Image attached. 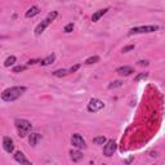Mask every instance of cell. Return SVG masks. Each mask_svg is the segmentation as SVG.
<instances>
[{
  "label": "cell",
  "mask_w": 165,
  "mask_h": 165,
  "mask_svg": "<svg viewBox=\"0 0 165 165\" xmlns=\"http://www.w3.org/2000/svg\"><path fill=\"white\" fill-rule=\"evenodd\" d=\"M116 151V142L114 139H110L106 142V145L103 147V155L106 157H110L114 155V152Z\"/></svg>",
  "instance_id": "obj_7"
},
{
  "label": "cell",
  "mask_w": 165,
  "mask_h": 165,
  "mask_svg": "<svg viewBox=\"0 0 165 165\" xmlns=\"http://www.w3.org/2000/svg\"><path fill=\"white\" fill-rule=\"evenodd\" d=\"M54 61H56V54H50V56H48V57H45L44 59H41L40 61V64L41 66H49V64H52Z\"/></svg>",
  "instance_id": "obj_14"
},
{
  "label": "cell",
  "mask_w": 165,
  "mask_h": 165,
  "mask_svg": "<svg viewBox=\"0 0 165 165\" xmlns=\"http://www.w3.org/2000/svg\"><path fill=\"white\" fill-rule=\"evenodd\" d=\"M120 86H123V81L121 80H115L108 85V89H115V88H120Z\"/></svg>",
  "instance_id": "obj_18"
},
{
  "label": "cell",
  "mask_w": 165,
  "mask_h": 165,
  "mask_svg": "<svg viewBox=\"0 0 165 165\" xmlns=\"http://www.w3.org/2000/svg\"><path fill=\"white\" fill-rule=\"evenodd\" d=\"M71 143H72L74 147L79 148V150H85V148H86V143H85L84 138H83L80 134H78V133L74 134V136L71 137Z\"/></svg>",
  "instance_id": "obj_6"
},
{
  "label": "cell",
  "mask_w": 165,
  "mask_h": 165,
  "mask_svg": "<svg viewBox=\"0 0 165 165\" xmlns=\"http://www.w3.org/2000/svg\"><path fill=\"white\" fill-rule=\"evenodd\" d=\"M97 62H100V57L98 56H93V57H89L84 63L85 64H93V63H97Z\"/></svg>",
  "instance_id": "obj_19"
},
{
  "label": "cell",
  "mask_w": 165,
  "mask_h": 165,
  "mask_svg": "<svg viewBox=\"0 0 165 165\" xmlns=\"http://www.w3.org/2000/svg\"><path fill=\"white\" fill-rule=\"evenodd\" d=\"M93 142L95 145H105L106 142H107V139H106V137H103V136H100V137H95L94 139H93Z\"/></svg>",
  "instance_id": "obj_16"
},
{
  "label": "cell",
  "mask_w": 165,
  "mask_h": 165,
  "mask_svg": "<svg viewBox=\"0 0 165 165\" xmlns=\"http://www.w3.org/2000/svg\"><path fill=\"white\" fill-rule=\"evenodd\" d=\"M74 30V23H69V25H66L64 26V28H63V31L64 32H67V34H69V32H71Z\"/></svg>",
  "instance_id": "obj_23"
},
{
  "label": "cell",
  "mask_w": 165,
  "mask_h": 165,
  "mask_svg": "<svg viewBox=\"0 0 165 165\" xmlns=\"http://www.w3.org/2000/svg\"><path fill=\"white\" fill-rule=\"evenodd\" d=\"M26 70V66H16V67L13 69V72L18 74V72H22V71H25Z\"/></svg>",
  "instance_id": "obj_22"
},
{
  "label": "cell",
  "mask_w": 165,
  "mask_h": 165,
  "mask_svg": "<svg viewBox=\"0 0 165 165\" xmlns=\"http://www.w3.org/2000/svg\"><path fill=\"white\" fill-rule=\"evenodd\" d=\"M40 13V9H39V7H36V5H34V7H31L27 12H26V17L27 18H31V17H35L36 14H39Z\"/></svg>",
  "instance_id": "obj_15"
},
{
  "label": "cell",
  "mask_w": 165,
  "mask_h": 165,
  "mask_svg": "<svg viewBox=\"0 0 165 165\" xmlns=\"http://www.w3.org/2000/svg\"><path fill=\"white\" fill-rule=\"evenodd\" d=\"M57 16H58V13L56 12V10H53V12H50L45 18H44L41 22H40V23L36 26V28H35V35L36 36H39V35H41L43 34V32L44 31H45V28L52 23V22L54 21V19H56L57 18Z\"/></svg>",
  "instance_id": "obj_2"
},
{
  "label": "cell",
  "mask_w": 165,
  "mask_h": 165,
  "mask_svg": "<svg viewBox=\"0 0 165 165\" xmlns=\"http://www.w3.org/2000/svg\"><path fill=\"white\" fill-rule=\"evenodd\" d=\"M14 160H16L17 162H19V164L31 165V161H30V160H27V159L25 157V155H23V152H21V151H18V152H16V153H14Z\"/></svg>",
  "instance_id": "obj_10"
},
{
  "label": "cell",
  "mask_w": 165,
  "mask_h": 165,
  "mask_svg": "<svg viewBox=\"0 0 165 165\" xmlns=\"http://www.w3.org/2000/svg\"><path fill=\"white\" fill-rule=\"evenodd\" d=\"M67 74H70L69 70H64V69H62V70H57V71H54V72H53V75H54V76H57V78H62V76H66Z\"/></svg>",
  "instance_id": "obj_17"
},
{
  "label": "cell",
  "mask_w": 165,
  "mask_h": 165,
  "mask_svg": "<svg viewBox=\"0 0 165 165\" xmlns=\"http://www.w3.org/2000/svg\"><path fill=\"white\" fill-rule=\"evenodd\" d=\"M26 92V86H12L2 93V100L4 102H13Z\"/></svg>",
  "instance_id": "obj_1"
},
{
  "label": "cell",
  "mask_w": 165,
  "mask_h": 165,
  "mask_svg": "<svg viewBox=\"0 0 165 165\" xmlns=\"http://www.w3.org/2000/svg\"><path fill=\"white\" fill-rule=\"evenodd\" d=\"M108 8H103V9H100V10H97L95 13H93V16H92V21L93 22H97V21H100L101 19V17H103L107 12H108Z\"/></svg>",
  "instance_id": "obj_12"
},
{
  "label": "cell",
  "mask_w": 165,
  "mask_h": 165,
  "mask_svg": "<svg viewBox=\"0 0 165 165\" xmlns=\"http://www.w3.org/2000/svg\"><path fill=\"white\" fill-rule=\"evenodd\" d=\"M105 107V103L101 101V100H97V98H93V100L89 101L86 106V110L89 112H98L100 110H102Z\"/></svg>",
  "instance_id": "obj_5"
},
{
  "label": "cell",
  "mask_w": 165,
  "mask_h": 165,
  "mask_svg": "<svg viewBox=\"0 0 165 165\" xmlns=\"http://www.w3.org/2000/svg\"><path fill=\"white\" fill-rule=\"evenodd\" d=\"M14 62H16V57H14V56H10V57H8V58L5 59L4 66H5V67H9V66L14 64Z\"/></svg>",
  "instance_id": "obj_20"
},
{
  "label": "cell",
  "mask_w": 165,
  "mask_h": 165,
  "mask_svg": "<svg viewBox=\"0 0 165 165\" xmlns=\"http://www.w3.org/2000/svg\"><path fill=\"white\" fill-rule=\"evenodd\" d=\"M159 30V26L156 25H148V26H138L129 30V35H137V34H151Z\"/></svg>",
  "instance_id": "obj_4"
},
{
  "label": "cell",
  "mask_w": 165,
  "mask_h": 165,
  "mask_svg": "<svg viewBox=\"0 0 165 165\" xmlns=\"http://www.w3.org/2000/svg\"><path fill=\"white\" fill-rule=\"evenodd\" d=\"M70 157H71V160L74 162H78V161H80L83 159V153L79 151V148L78 150H71L70 151Z\"/></svg>",
  "instance_id": "obj_13"
},
{
  "label": "cell",
  "mask_w": 165,
  "mask_h": 165,
  "mask_svg": "<svg viewBox=\"0 0 165 165\" xmlns=\"http://www.w3.org/2000/svg\"><path fill=\"white\" fill-rule=\"evenodd\" d=\"M138 64H139V66H148V62H147V61H139Z\"/></svg>",
  "instance_id": "obj_27"
},
{
  "label": "cell",
  "mask_w": 165,
  "mask_h": 165,
  "mask_svg": "<svg viewBox=\"0 0 165 165\" xmlns=\"http://www.w3.org/2000/svg\"><path fill=\"white\" fill-rule=\"evenodd\" d=\"M147 76H148L147 72H142V74H139V75L136 76V78H134V81H139V80H142V79H146Z\"/></svg>",
  "instance_id": "obj_21"
},
{
  "label": "cell",
  "mask_w": 165,
  "mask_h": 165,
  "mask_svg": "<svg viewBox=\"0 0 165 165\" xmlns=\"http://www.w3.org/2000/svg\"><path fill=\"white\" fill-rule=\"evenodd\" d=\"M40 61H41V59H40ZM40 61H39V59H30V61H28V64H35L36 62H40Z\"/></svg>",
  "instance_id": "obj_26"
},
{
  "label": "cell",
  "mask_w": 165,
  "mask_h": 165,
  "mask_svg": "<svg viewBox=\"0 0 165 165\" xmlns=\"http://www.w3.org/2000/svg\"><path fill=\"white\" fill-rule=\"evenodd\" d=\"M79 69H80V64H75V66H72V67L69 70V72H70V74H74V72L78 71Z\"/></svg>",
  "instance_id": "obj_24"
},
{
  "label": "cell",
  "mask_w": 165,
  "mask_h": 165,
  "mask_svg": "<svg viewBox=\"0 0 165 165\" xmlns=\"http://www.w3.org/2000/svg\"><path fill=\"white\" fill-rule=\"evenodd\" d=\"M41 138H43L41 134H39V133H32V134H30V137H28V142H30V145H31L32 147H35V146L39 143V141H41Z\"/></svg>",
  "instance_id": "obj_11"
},
{
  "label": "cell",
  "mask_w": 165,
  "mask_h": 165,
  "mask_svg": "<svg viewBox=\"0 0 165 165\" xmlns=\"http://www.w3.org/2000/svg\"><path fill=\"white\" fill-rule=\"evenodd\" d=\"M14 124H16V128L18 130V136L22 138L26 137L30 133V130L32 129V124L26 119H16Z\"/></svg>",
  "instance_id": "obj_3"
},
{
  "label": "cell",
  "mask_w": 165,
  "mask_h": 165,
  "mask_svg": "<svg viewBox=\"0 0 165 165\" xmlns=\"http://www.w3.org/2000/svg\"><path fill=\"white\" fill-rule=\"evenodd\" d=\"M116 72L120 75V76H129L134 72V69L130 67V66H121V67L116 69Z\"/></svg>",
  "instance_id": "obj_9"
},
{
  "label": "cell",
  "mask_w": 165,
  "mask_h": 165,
  "mask_svg": "<svg viewBox=\"0 0 165 165\" xmlns=\"http://www.w3.org/2000/svg\"><path fill=\"white\" fill-rule=\"evenodd\" d=\"M131 49H134V45H128V47L123 48V52L126 53V52H129V50H131Z\"/></svg>",
  "instance_id": "obj_25"
},
{
  "label": "cell",
  "mask_w": 165,
  "mask_h": 165,
  "mask_svg": "<svg viewBox=\"0 0 165 165\" xmlns=\"http://www.w3.org/2000/svg\"><path fill=\"white\" fill-rule=\"evenodd\" d=\"M3 148L8 153H12L14 151V143H13V139L10 138V137H7L5 136L3 138Z\"/></svg>",
  "instance_id": "obj_8"
}]
</instances>
